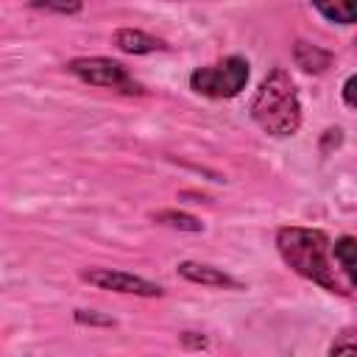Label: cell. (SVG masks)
Here are the masks:
<instances>
[{
	"instance_id": "cell-1",
	"label": "cell",
	"mask_w": 357,
	"mask_h": 357,
	"mask_svg": "<svg viewBox=\"0 0 357 357\" xmlns=\"http://www.w3.org/2000/svg\"><path fill=\"white\" fill-rule=\"evenodd\" d=\"M276 251L282 257V262L296 271L301 279L318 284L321 290L332 293V296H351V287L340 279L335 262H332V237L324 229H312V226H279L276 229Z\"/></svg>"
},
{
	"instance_id": "cell-2",
	"label": "cell",
	"mask_w": 357,
	"mask_h": 357,
	"mask_svg": "<svg viewBox=\"0 0 357 357\" xmlns=\"http://www.w3.org/2000/svg\"><path fill=\"white\" fill-rule=\"evenodd\" d=\"M251 120L273 139H287L301 128V98L284 67H273L257 86L248 103Z\"/></svg>"
},
{
	"instance_id": "cell-3",
	"label": "cell",
	"mask_w": 357,
	"mask_h": 357,
	"mask_svg": "<svg viewBox=\"0 0 357 357\" xmlns=\"http://www.w3.org/2000/svg\"><path fill=\"white\" fill-rule=\"evenodd\" d=\"M248 59L243 56H226L215 64H204L195 67L190 73V89L201 98H212V100H231L237 98L245 84H248Z\"/></svg>"
},
{
	"instance_id": "cell-4",
	"label": "cell",
	"mask_w": 357,
	"mask_h": 357,
	"mask_svg": "<svg viewBox=\"0 0 357 357\" xmlns=\"http://www.w3.org/2000/svg\"><path fill=\"white\" fill-rule=\"evenodd\" d=\"M64 70L70 75H75L78 81L98 86V89H112L120 95H145L148 92L145 84H139L123 61L109 59V56H78V59H70L64 64Z\"/></svg>"
},
{
	"instance_id": "cell-5",
	"label": "cell",
	"mask_w": 357,
	"mask_h": 357,
	"mask_svg": "<svg viewBox=\"0 0 357 357\" xmlns=\"http://www.w3.org/2000/svg\"><path fill=\"white\" fill-rule=\"evenodd\" d=\"M81 282L98 287V290H112L123 296H137V298H162L165 287L159 282H151L139 273L120 271V268H84Z\"/></svg>"
},
{
	"instance_id": "cell-6",
	"label": "cell",
	"mask_w": 357,
	"mask_h": 357,
	"mask_svg": "<svg viewBox=\"0 0 357 357\" xmlns=\"http://www.w3.org/2000/svg\"><path fill=\"white\" fill-rule=\"evenodd\" d=\"M176 273L192 284H201V287H215V290H245V284L240 279H234L231 273H226L223 268L218 265H209V262H195V259H181L176 265Z\"/></svg>"
},
{
	"instance_id": "cell-7",
	"label": "cell",
	"mask_w": 357,
	"mask_h": 357,
	"mask_svg": "<svg viewBox=\"0 0 357 357\" xmlns=\"http://www.w3.org/2000/svg\"><path fill=\"white\" fill-rule=\"evenodd\" d=\"M112 42L120 53H128V56H148V53H162L167 50L170 45L148 31H139V28H117L112 33Z\"/></svg>"
},
{
	"instance_id": "cell-8",
	"label": "cell",
	"mask_w": 357,
	"mask_h": 357,
	"mask_svg": "<svg viewBox=\"0 0 357 357\" xmlns=\"http://www.w3.org/2000/svg\"><path fill=\"white\" fill-rule=\"evenodd\" d=\"M293 61H296V67H301L304 73L321 75V73H326V70L332 67L335 56H332V50H326V47H321V45H312V42H307V39H296V42H293Z\"/></svg>"
},
{
	"instance_id": "cell-9",
	"label": "cell",
	"mask_w": 357,
	"mask_h": 357,
	"mask_svg": "<svg viewBox=\"0 0 357 357\" xmlns=\"http://www.w3.org/2000/svg\"><path fill=\"white\" fill-rule=\"evenodd\" d=\"M332 262L340 268L343 282L354 290V279H357V240L351 234H343L332 243Z\"/></svg>"
},
{
	"instance_id": "cell-10",
	"label": "cell",
	"mask_w": 357,
	"mask_h": 357,
	"mask_svg": "<svg viewBox=\"0 0 357 357\" xmlns=\"http://www.w3.org/2000/svg\"><path fill=\"white\" fill-rule=\"evenodd\" d=\"M151 220L159 223V226L176 229V231H190V234L204 231V223H201L195 215L181 212V209H159V212H151Z\"/></svg>"
},
{
	"instance_id": "cell-11",
	"label": "cell",
	"mask_w": 357,
	"mask_h": 357,
	"mask_svg": "<svg viewBox=\"0 0 357 357\" xmlns=\"http://www.w3.org/2000/svg\"><path fill=\"white\" fill-rule=\"evenodd\" d=\"M326 22H332V25H354V17H357V8H354V3H315L312 6Z\"/></svg>"
},
{
	"instance_id": "cell-12",
	"label": "cell",
	"mask_w": 357,
	"mask_h": 357,
	"mask_svg": "<svg viewBox=\"0 0 357 357\" xmlns=\"http://www.w3.org/2000/svg\"><path fill=\"white\" fill-rule=\"evenodd\" d=\"M326 357H357V343H354V332L343 329L340 335H335Z\"/></svg>"
},
{
	"instance_id": "cell-13",
	"label": "cell",
	"mask_w": 357,
	"mask_h": 357,
	"mask_svg": "<svg viewBox=\"0 0 357 357\" xmlns=\"http://www.w3.org/2000/svg\"><path fill=\"white\" fill-rule=\"evenodd\" d=\"M31 8L36 11H45V14H61V17H73V14H81L84 6L81 3H50V0H31L28 3Z\"/></svg>"
},
{
	"instance_id": "cell-14",
	"label": "cell",
	"mask_w": 357,
	"mask_h": 357,
	"mask_svg": "<svg viewBox=\"0 0 357 357\" xmlns=\"http://www.w3.org/2000/svg\"><path fill=\"white\" fill-rule=\"evenodd\" d=\"M73 321L78 326H114V318L112 315H103L98 310H75L73 312Z\"/></svg>"
},
{
	"instance_id": "cell-15",
	"label": "cell",
	"mask_w": 357,
	"mask_h": 357,
	"mask_svg": "<svg viewBox=\"0 0 357 357\" xmlns=\"http://www.w3.org/2000/svg\"><path fill=\"white\" fill-rule=\"evenodd\" d=\"M340 145H343V128H340V126H329V128H324V134H321V139H318L321 153H332V151L340 148Z\"/></svg>"
},
{
	"instance_id": "cell-16",
	"label": "cell",
	"mask_w": 357,
	"mask_h": 357,
	"mask_svg": "<svg viewBox=\"0 0 357 357\" xmlns=\"http://www.w3.org/2000/svg\"><path fill=\"white\" fill-rule=\"evenodd\" d=\"M178 343H181V349H187V351H206V349H209L206 335H201V332H190V329L178 335Z\"/></svg>"
},
{
	"instance_id": "cell-17",
	"label": "cell",
	"mask_w": 357,
	"mask_h": 357,
	"mask_svg": "<svg viewBox=\"0 0 357 357\" xmlns=\"http://www.w3.org/2000/svg\"><path fill=\"white\" fill-rule=\"evenodd\" d=\"M354 86H357V75H349L343 81V89H340V98H343V106L346 109H354L357 100H354Z\"/></svg>"
}]
</instances>
